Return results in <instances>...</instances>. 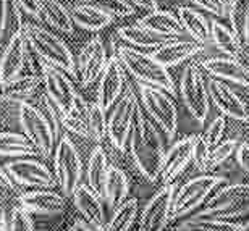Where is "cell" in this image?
Here are the masks:
<instances>
[{"instance_id":"obj_28","label":"cell","mask_w":249,"mask_h":231,"mask_svg":"<svg viewBox=\"0 0 249 231\" xmlns=\"http://www.w3.org/2000/svg\"><path fill=\"white\" fill-rule=\"evenodd\" d=\"M117 34L126 46L139 49V50H156L165 41H168L165 37L156 36V34L146 31V29L141 28L139 24L120 26L117 29Z\"/></svg>"},{"instance_id":"obj_36","label":"cell","mask_w":249,"mask_h":231,"mask_svg":"<svg viewBox=\"0 0 249 231\" xmlns=\"http://www.w3.org/2000/svg\"><path fill=\"white\" fill-rule=\"evenodd\" d=\"M88 3L96 5L112 18H126L136 13V8L128 0H89Z\"/></svg>"},{"instance_id":"obj_4","label":"cell","mask_w":249,"mask_h":231,"mask_svg":"<svg viewBox=\"0 0 249 231\" xmlns=\"http://www.w3.org/2000/svg\"><path fill=\"white\" fill-rule=\"evenodd\" d=\"M29 49L37 55L42 62H46L52 67L62 70L70 76H76V60L73 52L67 46V42L62 37H58L55 33L39 26V24H23Z\"/></svg>"},{"instance_id":"obj_38","label":"cell","mask_w":249,"mask_h":231,"mask_svg":"<svg viewBox=\"0 0 249 231\" xmlns=\"http://www.w3.org/2000/svg\"><path fill=\"white\" fill-rule=\"evenodd\" d=\"M238 144H240V142H238L236 139H227V141H222L220 144H217L215 147L212 149L211 163H209V168L220 167L223 162H227V160L236 152Z\"/></svg>"},{"instance_id":"obj_3","label":"cell","mask_w":249,"mask_h":231,"mask_svg":"<svg viewBox=\"0 0 249 231\" xmlns=\"http://www.w3.org/2000/svg\"><path fill=\"white\" fill-rule=\"evenodd\" d=\"M41 78L46 88V97L60 115H78L88 120L89 104L74 89L68 74L41 60Z\"/></svg>"},{"instance_id":"obj_11","label":"cell","mask_w":249,"mask_h":231,"mask_svg":"<svg viewBox=\"0 0 249 231\" xmlns=\"http://www.w3.org/2000/svg\"><path fill=\"white\" fill-rule=\"evenodd\" d=\"M180 95L188 113L202 126L211 110V99L207 81L202 76L201 67H197L196 63H189L183 70L180 78Z\"/></svg>"},{"instance_id":"obj_39","label":"cell","mask_w":249,"mask_h":231,"mask_svg":"<svg viewBox=\"0 0 249 231\" xmlns=\"http://www.w3.org/2000/svg\"><path fill=\"white\" fill-rule=\"evenodd\" d=\"M8 227L10 231H36L31 213L28 210H24L21 205H17V207L12 209L8 218Z\"/></svg>"},{"instance_id":"obj_53","label":"cell","mask_w":249,"mask_h":231,"mask_svg":"<svg viewBox=\"0 0 249 231\" xmlns=\"http://www.w3.org/2000/svg\"><path fill=\"white\" fill-rule=\"evenodd\" d=\"M84 2H89V0H84Z\"/></svg>"},{"instance_id":"obj_14","label":"cell","mask_w":249,"mask_h":231,"mask_svg":"<svg viewBox=\"0 0 249 231\" xmlns=\"http://www.w3.org/2000/svg\"><path fill=\"white\" fill-rule=\"evenodd\" d=\"M29 62V44L24 33V26L12 33L8 44L0 58V88L7 86L13 79L23 74L24 67Z\"/></svg>"},{"instance_id":"obj_22","label":"cell","mask_w":249,"mask_h":231,"mask_svg":"<svg viewBox=\"0 0 249 231\" xmlns=\"http://www.w3.org/2000/svg\"><path fill=\"white\" fill-rule=\"evenodd\" d=\"M201 50H202V46H199L197 42L188 41V39H181V37H175V39H168V41L163 42L160 47L154 50L152 55H154V58L160 65H163L165 68H172V67H178V65L194 58Z\"/></svg>"},{"instance_id":"obj_49","label":"cell","mask_w":249,"mask_h":231,"mask_svg":"<svg viewBox=\"0 0 249 231\" xmlns=\"http://www.w3.org/2000/svg\"><path fill=\"white\" fill-rule=\"evenodd\" d=\"M70 231H97L94 227H91L88 222H84V220H76L71 227H70Z\"/></svg>"},{"instance_id":"obj_51","label":"cell","mask_w":249,"mask_h":231,"mask_svg":"<svg viewBox=\"0 0 249 231\" xmlns=\"http://www.w3.org/2000/svg\"><path fill=\"white\" fill-rule=\"evenodd\" d=\"M238 231H249V220H246V222L240 223V230Z\"/></svg>"},{"instance_id":"obj_7","label":"cell","mask_w":249,"mask_h":231,"mask_svg":"<svg viewBox=\"0 0 249 231\" xmlns=\"http://www.w3.org/2000/svg\"><path fill=\"white\" fill-rule=\"evenodd\" d=\"M139 107L141 104L136 91L131 86L126 88L118 102L112 107L107 122V139L110 141V145L117 152L124 154L128 150L129 136H131Z\"/></svg>"},{"instance_id":"obj_52","label":"cell","mask_w":249,"mask_h":231,"mask_svg":"<svg viewBox=\"0 0 249 231\" xmlns=\"http://www.w3.org/2000/svg\"><path fill=\"white\" fill-rule=\"evenodd\" d=\"M225 2H227V7H228V8H231V7H233V5L240 3V2H241V0H225Z\"/></svg>"},{"instance_id":"obj_47","label":"cell","mask_w":249,"mask_h":231,"mask_svg":"<svg viewBox=\"0 0 249 231\" xmlns=\"http://www.w3.org/2000/svg\"><path fill=\"white\" fill-rule=\"evenodd\" d=\"M128 2L131 3L134 8L144 10V12H147V13L156 12V10H159L157 0H128Z\"/></svg>"},{"instance_id":"obj_26","label":"cell","mask_w":249,"mask_h":231,"mask_svg":"<svg viewBox=\"0 0 249 231\" xmlns=\"http://www.w3.org/2000/svg\"><path fill=\"white\" fill-rule=\"evenodd\" d=\"M108 168H110V165H108L106 150H104L102 145H96L88 159L86 184L94 191V193L101 195L102 199H104V186H106Z\"/></svg>"},{"instance_id":"obj_19","label":"cell","mask_w":249,"mask_h":231,"mask_svg":"<svg viewBox=\"0 0 249 231\" xmlns=\"http://www.w3.org/2000/svg\"><path fill=\"white\" fill-rule=\"evenodd\" d=\"M19 205L29 213L58 217L67 210V197L53 189H33L19 195Z\"/></svg>"},{"instance_id":"obj_16","label":"cell","mask_w":249,"mask_h":231,"mask_svg":"<svg viewBox=\"0 0 249 231\" xmlns=\"http://www.w3.org/2000/svg\"><path fill=\"white\" fill-rule=\"evenodd\" d=\"M107 62L108 55L102 39L99 36L89 39L76 58V74L84 88L91 86L94 81H97V78H101Z\"/></svg>"},{"instance_id":"obj_42","label":"cell","mask_w":249,"mask_h":231,"mask_svg":"<svg viewBox=\"0 0 249 231\" xmlns=\"http://www.w3.org/2000/svg\"><path fill=\"white\" fill-rule=\"evenodd\" d=\"M201 12H207L217 18H228V7L225 0H188Z\"/></svg>"},{"instance_id":"obj_20","label":"cell","mask_w":249,"mask_h":231,"mask_svg":"<svg viewBox=\"0 0 249 231\" xmlns=\"http://www.w3.org/2000/svg\"><path fill=\"white\" fill-rule=\"evenodd\" d=\"M201 70L209 74V78H215L249 89V68L235 57L220 55V57L206 58L201 62Z\"/></svg>"},{"instance_id":"obj_30","label":"cell","mask_w":249,"mask_h":231,"mask_svg":"<svg viewBox=\"0 0 249 231\" xmlns=\"http://www.w3.org/2000/svg\"><path fill=\"white\" fill-rule=\"evenodd\" d=\"M41 18L58 33L71 34L74 31L71 13L60 0H42Z\"/></svg>"},{"instance_id":"obj_40","label":"cell","mask_w":249,"mask_h":231,"mask_svg":"<svg viewBox=\"0 0 249 231\" xmlns=\"http://www.w3.org/2000/svg\"><path fill=\"white\" fill-rule=\"evenodd\" d=\"M60 124L68 133L76 134L83 139H91L88 128V120L78 115H60Z\"/></svg>"},{"instance_id":"obj_1","label":"cell","mask_w":249,"mask_h":231,"mask_svg":"<svg viewBox=\"0 0 249 231\" xmlns=\"http://www.w3.org/2000/svg\"><path fill=\"white\" fill-rule=\"evenodd\" d=\"M128 152L134 167L146 181L156 183L160 179L162 163L167 152L165 142L162 139V131L149 118L142 107H139L136 113V122L128 142Z\"/></svg>"},{"instance_id":"obj_35","label":"cell","mask_w":249,"mask_h":231,"mask_svg":"<svg viewBox=\"0 0 249 231\" xmlns=\"http://www.w3.org/2000/svg\"><path fill=\"white\" fill-rule=\"evenodd\" d=\"M107 112L104 110L97 102L89 104L88 110V128H89V136L96 142L101 145L104 139H107Z\"/></svg>"},{"instance_id":"obj_34","label":"cell","mask_w":249,"mask_h":231,"mask_svg":"<svg viewBox=\"0 0 249 231\" xmlns=\"http://www.w3.org/2000/svg\"><path fill=\"white\" fill-rule=\"evenodd\" d=\"M37 154L33 144L24 134L19 133H0V155L2 157L23 159Z\"/></svg>"},{"instance_id":"obj_23","label":"cell","mask_w":249,"mask_h":231,"mask_svg":"<svg viewBox=\"0 0 249 231\" xmlns=\"http://www.w3.org/2000/svg\"><path fill=\"white\" fill-rule=\"evenodd\" d=\"M136 24H139L146 31L165 39L185 36V29L181 26L178 15L168 12V10H156V12L144 15L142 18L138 19Z\"/></svg>"},{"instance_id":"obj_43","label":"cell","mask_w":249,"mask_h":231,"mask_svg":"<svg viewBox=\"0 0 249 231\" xmlns=\"http://www.w3.org/2000/svg\"><path fill=\"white\" fill-rule=\"evenodd\" d=\"M19 10L15 5L13 0H0V41L7 34L10 21L13 19V15H18Z\"/></svg>"},{"instance_id":"obj_50","label":"cell","mask_w":249,"mask_h":231,"mask_svg":"<svg viewBox=\"0 0 249 231\" xmlns=\"http://www.w3.org/2000/svg\"><path fill=\"white\" fill-rule=\"evenodd\" d=\"M0 231H10V227H8V218L5 212L0 213Z\"/></svg>"},{"instance_id":"obj_8","label":"cell","mask_w":249,"mask_h":231,"mask_svg":"<svg viewBox=\"0 0 249 231\" xmlns=\"http://www.w3.org/2000/svg\"><path fill=\"white\" fill-rule=\"evenodd\" d=\"M53 175L57 188L65 197H73L83 179V160L78 147L68 136H62L53 150Z\"/></svg>"},{"instance_id":"obj_10","label":"cell","mask_w":249,"mask_h":231,"mask_svg":"<svg viewBox=\"0 0 249 231\" xmlns=\"http://www.w3.org/2000/svg\"><path fill=\"white\" fill-rule=\"evenodd\" d=\"M141 107L149 118L157 124L167 139H175L178 131V108L170 94L159 88L139 86Z\"/></svg>"},{"instance_id":"obj_48","label":"cell","mask_w":249,"mask_h":231,"mask_svg":"<svg viewBox=\"0 0 249 231\" xmlns=\"http://www.w3.org/2000/svg\"><path fill=\"white\" fill-rule=\"evenodd\" d=\"M0 189H3V191L15 189V183L12 181V178L8 177V173L5 172V167H0Z\"/></svg>"},{"instance_id":"obj_6","label":"cell","mask_w":249,"mask_h":231,"mask_svg":"<svg viewBox=\"0 0 249 231\" xmlns=\"http://www.w3.org/2000/svg\"><path fill=\"white\" fill-rule=\"evenodd\" d=\"M249 213V183H227L218 188L197 215L233 220Z\"/></svg>"},{"instance_id":"obj_24","label":"cell","mask_w":249,"mask_h":231,"mask_svg":"<svg viewBox=\"0 0 249 231\" xmlns=\"http://www.w3.org/2000/svg\"><path fill=\"white\" fill-rule=\"evenodd\" d=\"M177 15L185 29V34L191 37V41L197 42L202 47L211 44L212 19H209L201 10L193 7H180Z\"/></svg>"},{"instance_id":"obj_5","label":"cell","mask_w":249,"mask_h":231,"mask_svg":"<svg viewBox=\"0 0 249 231\" xmlns=\"http://www.w3.org/2000/svg\"><path fill=\"white\" fill-rule=\"evenodd\" d=\"M228 183L220 175H199L177 188L173 195V220L191 217L194 210L202 209L218 188Z\"/></svg>"},{"instance_id":"obj_25","label":"cell","mask_w":249,"mask_h":231,"mask_svg":"<svg viewBox=\"0 0 249 231\" xmlns=\"http://www.w3.org/2000/svg\"><path fill=\"white\" fill-rule=\"evenodd\" d=\"M70 13H71L73 23L81 29H84V31L97 33V31L106 29L107 26H110L113 23L112 17L104 13L96 5L88 3V2L73 5V7L70 8Z\"/></svg>"},{"instance_id":"obj_29","label":"cell","mask_w":249,"mask_h":231,"mask_svg":"<svg viewBox=\"0 0 249 231\" xmlns=\"http://www.w3.org/2000/svg\"><path fill=\"white\" fill-rule=\"evenodd\" d=\"M211 44L217 50H220L227 57L238 58L243 50V42L238 37V34L233 31L230 26L223 24L220 21L212 19V31H211Z\"/></svg>"},{"instance_id":"obj_2","label":"cell","mask_w":249,"mask_h":231,"mask_svg":"<svg viewBox=\"0 0 249 231\" xmlns=\"http://www.w3.org/2000/svg\"><path fill=\"white\" fill-rule=\"evenodd\" d=\"M117 57L120 58L126 73L131 74L139 84L159 88L170 94L173 99L177 97L175 81H173L170 71H168V68L159 63L152 53L123 44L117 49Z\"/></svg>"},{"instance_id":"obj_18","label":"cell","mask_w":249,"mask_h":231,"mask_svg":"<svg viewBox=\"0 0 249 231\" xmlns=\"http://www.w3.org/2000/svg\"><path fill=\"white\" fill-rule=\"evenodd\" d=\"M196 136H186L178 139L175 144H172L167 149L165 159L162 163L160 179L162 186L177 184L175 181L180 178V175L188 168L189 163H193V144Z\"/></svg>"},{"instance_id":"obj_37","label":"cell","mask_w":249,"mask_h":231,"mask_svg":"<svg viewBox=\"0 0 249 231\" xmlns=\"http://www.w3.org/2000/svg\"><path fill=\"white\" fill-rule=\"evenodd\" d=\"M211 154H212V147L209 145V142L204 139L202 134H199L194 139L193 144V163L194 167L201 172H206L209 168V163H211Z\"/></svg>"},{"instance_id":"obj_41","label":"cell","mask_w":249,"mask_h":231,"mask_svg":"<svg viewBox=\"0 0 249 231\" xmlns=\"http://www.w3.org/2000/svg\"><path fill=\"white\" fill-rule=\"evenodd\" d=\"M225 128H227V120L223 115H220V117H215L211 122V124L207 126L206 133L202 134L204 139L207 141L209 145L213 149L217 144L222 142L223 139V134H225Z\"/></svg>"},{"instance_id":"obj_45","label":"cell","mask_w":249,"mask_h":231,"mask_svg":"<svg viewBox=\"0 0 249 231\" xmlns=\"http://www.w3.org/2000/svg\"><path fill=\"white\" fill-rule=\"evenodd\" d=\"M235 157H236V163L240 165V168H243L246 173H249V141H243V142L238 144Z\"/></svg>"},{"instance_id":"obj_33","label":"cell","mask_w":249,"mask_h":231,"mask_svg":"<svg viewBox=\"0 0 249 231\" xmlns=\"http://www.w3.org/2000/svg\"><path fill=\"white\" fill-rule=\"evenodd\" d=\"M240 223L194 213L178 223L175 231H238Z\"/></svg>"},{"instance_id":"obj_44","label":"cell","mask_w":249,"mask_h":231,"mask_svg":"<svg viewBox=\"0 0 249 231\" xmlns=\"http://www.w3.org/2000/svg\"><path fill=\"white\" fill-rule=\"evenodd\" d=\"M19 12H24L29 17L41 18L42 10V0H13Z\"/></svg>"},{"instance_id":"obj_12","label":"cell","mask_w":249,"mask_h":231,"mask_svg":"<svg viewBox=\"0 0 249 231\" xmlns=\"http://www.w3.org/2000/svg\"><path fill=\"white\" fill-rule=\"evenodd\" d=\"M177 184L160 186V189L147 200L139 215L138 231H165L173 222V195Z\"/></svg>"},{"instance_id":"obj_46","label":"cell","mask_w":249,"mask_h":231,"mask_svg":"<svg viewBox=\"0 0 249 231\" xmlns=\"http://www.w3.org/2000/svg\"><path fill=\"white\" fill-rule=\"evenodd\" d=\"M243 46L249 47V0L243 2Z\"/></svg>"},{"instance_id":"obj_27","label":"cell","mask_w":249,"mask_h":231,"mask_svg":"<svg viewBox=\"0 0 249 231\" xmlns=\"http://www.w3.org/2000/svg\"><path fill=\"white\" fill-rule=\"evenodd\" d=\"M129 194V181L126 173L122 168L110 165L108 175L104 186V200L108 205V209H117L128 199Z\"/></svg>"},{"instance_id":"obj_21","label":"cell","mask_w":249,"mask_h":231,"mask_svg":"<svg viewBox=\"0 0 249 231\" xmlns=\"http://www.w3.org/2000/svg\"><path fill=\"white\" fill-rule=\"evenodd\" d=\"M73 204L84 222H88L91 227H94L97 231H106L108 217L104 207V200L101 195L96 194L89 188L88 184H81L73 194Z\"/></svg>"},{"instance_id":"obj_17","label":"cell","mask_w":249,"mask_h":231,"mask_svg":"<svg viewBox=\"0 0 249 231\" xmlns=\"http://www.w3.org/2000/svg\"><path fill=\"white\" fill-rule=\"evenodd\" d=\"M207 91L211 104H213L218 112L225 118L236 120V122H249V110L245 100L238 95L225 81L215 78L207 79Z\"/></svg>"},{"instance_id":"obj_15","label":"cell","mask_w":249,"mask_h":231,"mask_svg":"<svg viewBox=\"0 0 249 231\" xmlns=\"http://www.w3.org/2000/svg\"><path fill=\"white\" fill-rule=\"evenodd\" d=\"M124 91H126V70L122 65L120 58L117 57V53L110 55L106 70L99 78L96 102L106 112H108L118 102Z\"/></svg>"},{"instance_id":"obj_9","label":"cell","mask_w":249,"mask_h":231,"mask_svg":"<svg viewBox=\"0 0 249 231\" xmlns=\"http://www.w3.org/2000/svg\"><path fill=\"white\" fill-rule=\"evenodd\" d=\"M18 120L23 134L33 144L36 152L44 159H49L51 155H53L55 141L58 139L47 115L42 113L37 107H34L29 102H23L19 104L18 108Z\"/></svg>"},{"instance_id":"obj_31","label":"cell","mask_w":249,"mask_h":231,"mask_svg":"<svg viewBox=\"0 0 249 231\" xmlns=\"http://www.w3.org/2000/svg\"><path fill=\"white\" fill-rule=\"evenodd\" d=\"M139 215V202L136 197H128L122 205L112 210L106 231H131Z\"/></svg>"},{"instance_id":"obj_13","label":"cell","mask_w":249,"mask_h":231,"mask_svg":"<svg viewBox=\"0 0 249 231\" xmlns=\"http://www.w3.org/2000/svg\"><path fill=\"white\" fill-rule=\"evenodd\" d=\"M5 172L12 181L23 188L31 189H55L57 179L51 168L34 159H15L5 163Z\"/></svg>"},{"instance_id":"obj_32","label":"cell","mask_w":249,"mask_h":231,"mask_svg":"<svg viewBox=\"0 0 249 231\" xmlns=\"http://www.w3.org/2000/svg\"><path fill=\"white\" fill-rule=\"evenodd\" d=\"M42 78L36 73L31 74H21L19 78L13 79L7 86L2 88V97L5 100H13V102H28V99L34 94L37 86L41 84Z\"/></svg>"}]
</instances>
